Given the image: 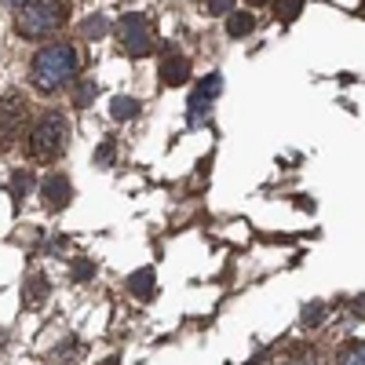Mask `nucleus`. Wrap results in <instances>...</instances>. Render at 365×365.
<instances>
[{
	"instance_id": "nucleus-1",
	"label": "nucleus",
	"mask_w": 365,
	"mask_h": 365,
	"mask_svg": "<svg viewBox=\"0 0 365 365\" xmlns=\"http://www.w3.org/2000/svg\"><path fill=\"white\" fill-rule=\"evenodd\" d=\"M81 51L73 44H48L34 55V66H29V81L41 96H55L63 91L77 73H81Z\"/></svg>"
},
{
	"instance_id": "nucleus-2",
	"label": "nucleus",
	"mask_w": 365,
	"mask_h": 365,
	"mask_svg": "<svg viewBox=\"0 0 365 365\" xmlns=\"http://www.w3.org/2000/svg\"><path fill=\"white\" fill-rule=\"evenodd\" d=\"M70 22L66 0H29L15 11V34L22 41H44Z\"/></svg>"
},
{
	"instance_id": "nucleus-3",
	"label": "nucleus",
	"mask_w": 365,
	"mask_h": 365,
	"mask_svg": "<svg viewBox=\"0 0 365 365\" xmlns=\"http://www.w3.org/2000/svg\"><path fill=\"white\" fill-rule=\"evenodd\" d=\"M66 143H70V125H66V117L55 113V110L41 113L37 125L29 128V139H26L29 158L41 161V165H51V161L63 158L66 154Z\"/></svg>"
},
{
	"instance_id": "nucleus-4",
	"label": "nucleus",
	"mask_w": 365,
	"mask_h": 365,
	"mask_svg": "<svg viewBox=\"0 0 365 365\" xmlns=\"http://www.w3.org/2000/svg\"><path fill=\"white\" fill-rule=\"evenodd\" d=\"M113 37H117L120 51L132 55V58H143V55L154 51V34H150V22H146L143 15H135V11L117 19V26H113Z\"/></svg>"
},
{
	"instance_id": "nucleus-5",
	"label": "nucleus",
	"mask_w": 365,
	"mask_h": 365,
	"mask_svg": "<svg viewBox=\"0 0 365 365\" xmlns=\"http://www.w3.org/2000/svg\"><path fill=\"white\" fill-rule=\"evenodd\" d=\"M26 113H29V106H26L22 96H15V91H4V96H0V154L11 150L15 139L22 135Z\"/></svg>"
},
{
	"instance_id": "nucleus-6",
	"label": "nucleus",
	"mask_w": 365,
	"mask_h": 365,
	"mask_svg": "<svg viewBox=\"0 0 365 365\" xmlns=\"http://www.w3.org/2000/svg\"><path fill=\"white\" fill-rule=\"evenodd\" d=\"M220 91H223V77L220 73H208V77L197 81L194 96H190V125H205V120H208V106H212V99H216Z\"/></svg>"
},
{
	"instance_id": "nucleus-7",
	"label": "nucleus",
	"mask_w": 365,
	"mask_h": 365,
	"mask_svg": "<svg viewBox=\"0 0 365 365\" xmlns=\"http://www.w3.org/2000/svg\"><path fill=\"white\" fill-rule=\"evenodd\" d=\"M70 197H73V187H70V179H66L63 172L44 175V182H41V201H44L48 212H63V208L70 205Z\"/></svg>"
},
{
	"instance_id": "nucleus-8",
	"label": "nucleus",
	"mask_w": 365,
	"mask_h": 365,
	"mask_svg": "<svg viewBox=\"0 0 365 365\" xmlns=\"http://www.w3.org/2000/svg\"><path fill=\"white\" fill-rule=\"evenodd\" d=\"M187 81H190V58L179 55L175 48H168L165 58H161V84L179 88V84H187Z\"/></svg>"
},
{
	"instance_id": "nucleus-9",
	"label": "nucleus",
	"mask_w": 365,
	"mask_h": 365,
	"mask_svg": "<svg viewBox=\"0 0 365 365\" xmlns=\"http://www.w3.org/2000/svg\"><path fill=\"white\" fill-rule=\"evenodd\" d=\"M256 29V15H249V11H230L227 15V37H249Z\"/></svg>"
},
{
	"instance_id": "nucleus-10",
	"label": "nucleus",
	"mask_w": 365,
	"mask_h": 365,
	"mask_svg": "<svg viewBox=\"0 0 365 365\" xmlns=\"http://www.w3.org/2000/svg\"><path fill=\"white\" fill-rule=\"evenodd\" d=\"M128 292L135 299H150V296H154V270H150V267L135 270L132 278H128Z\"/></svg>"
},
{
	"instance_id": "nucleus-11",
	"label": "nucleus",
	"mask_w": 365,
	"mask_h": 365,
	"mask_svg": "<svg viewBox=\"0 0 365 365\" xmlns=\"http://www.w3.org/2000/svg\"><path fill=\"white\" fill-rule=\"evenodd\" d=\"M139 110H143V106H139V99H132V96H113V99H110V117H113V120H132Z\"/></svg>"
},
{
	"instance_id": "nucleus-12",
	"label": "nucleus",
	"mask_w": 365,
	"mask_h": 365,
	"mask_svg": "<svg viewBox=\"0 0 365 365\" xmlns=\"http://www.w3.org/2000/svg\"><path fill=\"white\" fill-rule=\"evenodd\" d=\"M48 296V282H44V274H29V282H26V303L29 307H37V303Z\"/></svg>"
},
{
	"instance_id": "nucleus-13",
	"label": "nucleus",
	"mask_w": 365,
	"mask_h": 365,
	"mask_svg": "<svg viewBox=\"0 0 365 365\" xmlns=\"http://www.w3.org/2000/svg\"><path fill=\"white\" fill-rule=\"evenodd\" d=\"M303 11V0H274V15H278V22H296Z\"/></svg>"
},
{
	"instance_id": "nucleus-14",
	"label": "nucleus",
	"mask_w": 365,
	"mask_h": 365,
	"mask_svg": "<svg viewBox=\"0 0 365 365\" xmlns=\"http://www.w3.org/2000/svg\"><path fill=\"white\" fill-rule=\"evenodd\" d=\"M81 34H84L88 41H99L103 34H110V19H106V15H91V19L81 26Z\"/></svg>"
},
{
	"instance_id": "nucleus-15",
	"label": "nucleus",
	"mask_w": 365,
	"mask_h": 365,
	"mask_svg": "<svg viewBox=\"0 0 365 365\" xmlns=\"http://www.w3.org/2000/svg\"><path fill=\"white\" fill-rule=\"evenodd\" d=\"M29 190H34V175H29L26 168H22V172H15V175H11V197H15V201H22Z\"/></svg>"
},
{
	"instance_id": "nucleus-16",
	"label": "nucleus",
	"mask_w": 365,
	"mask_h": 365,
	"mask_svg": "<svg viewBox=\"0 0 365 365\" xmlns=\"http://www.w3.org/2000/svg\"><path fill=\"white\" fill-rule=\"evenodd\" d=\"M285 365H322V361H318V354H314L311 347H299V351H292V354L285 358Z\"/></svg>"
},
{
	"instance_id": "nucleus-17",
	"label": "nucleus",
	"mask_w": 365,
	"mask_h": 365,
	"mask_svg": "<svg viewBox=\"0 0 365 365\" xmlns=\"http://www.w3.org/2000/svg\"><path fill=\"white\" fill-rule=\"evenodd\" d=\"M336 365H365V344H351V347L340 354Z\"/></svg>"
},
{
	"instance_id": "nucleus-18",
	"label": "nucleus",
	"mask_w": 365,
	"mask_h": 365,
	"mask_svg": "<svg viewBox=\"0 0 365 365\" xmlns=\"http://www.w3.org/2000/svg\"><path fill=\"white\" fill-rule=\"evenodd\" d=\"M91 99H96V84H91V81H84V84L73 91V103L84 110V106H91Z\"/></svg>"
},
{
	"instance_id": "nucleus-19",
	"label": "nucleus",
	"mask_w": 365,
	"mask_h": 365,
	"mask_svg": "<svg viewBox=\"0 0 365 365\" xmlns=\"http://www.w3.org/2000/svg\"><path fill=\"white\" fill-rule=\"evenodd\" d=\"M205 8H208V15H230L234 0H205Z\"/></svg>"
},
{
	"instance_id": "nucleus-20",
	"label": "nucleus",
	"mask_w": 365,
	"mask_h": 365,
	"mask_svg": "<svg viewBox=\"0 0 365 365\" xmlns=\"http://www.w3.org/2000/svg\"><path fill=\"white\" fill-rule=\"evenodd\" d=\"M322 318H325V307H322V303H311V307L303 311V325H318Z\"/></svg>"
},
{
	"instance_id": "nucleus-21",
	"label": "nucleus",
	"mask_w": 365,
	"mask_h": 365,
	"mask_svg": "<svg viewBox=\"0 0 365 365\" xmlns=\"http://www.w3.org/2000/svg\"><path fill=\"white\" fill-rule=\"evenodd\" d=\"M113 154H117V150H113V143L106 139V143L96 150V165H106V161H113Z\"/></svg>"
},
{
	"instance_id": "nucleus-22",
	"label": "nucleus",
	"mask_w": 365,
	"mask_h": 365,
	"mask_svg": "<svg viewBox=\"0 0 365 365\" xmlns=\"http://www.w3.org/2000/svg\"><path fill=\"white\" fill-rule=\"evenodd\" d=\"M91 274H96V267H91L88 259H81V263H73V278H81V282H88Z\"/></svg>"
},
{
	"instance_id": "nucleus-23",
	"label": "nucleus",
	"mask_w": 365,
	"mask_h": 365,
	"mask_svg": "<svg viewBox=\"0 0 365 365\" xmlns=\"http://www.w3.org/2000/svg\"><path fill=\"white\" fill-rule=\"evenodd\" d=\"M0 4H8V8H15V11H19L22 4H29V0H0Z\"/></svg>"
},
{
	"instance_id": "nucleus-24",
	"label": "nucleus",
	"mask_w": 365,
	"mask_h": 365,
	"mask_svg": "<svg viewBox=\"0 0 365 365\" xmlns=\"http://www.w3.org/2000/svg\"><path fill=\"white\" fill-rule=\"evenodd\" d=\"M252 8H267V4H274V0H249Z\"/></svg>"
}]
</instances>
